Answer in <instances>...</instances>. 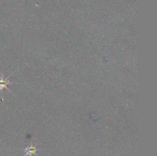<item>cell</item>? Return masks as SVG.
Here are the masks:
<instances>
[{
    "label": "cell",
    "mask_w": 157,
    "mask_h": 156,
    "mask_svg": "<svg viewBox=\"0 0 157 156\" xmlns=\"http://www.w3.org/2000/svg\"><path fill=\"white\" fill-rule=\"evenodd\" d=\"M9 84V82L7 80H4L3 78H0V90L7 88V85Z\"/></svg>",
    "instance_id": "obj_1"
}]
</instances>
